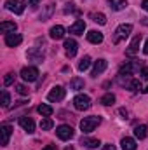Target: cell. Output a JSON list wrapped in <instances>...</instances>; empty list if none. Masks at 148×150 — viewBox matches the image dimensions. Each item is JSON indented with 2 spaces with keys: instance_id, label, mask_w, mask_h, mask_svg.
<instances>
[{
  "instance_id": "obj_1",
  "label": "cell",
  "mask_w": 148,
  "mask_h": 150,
  "mask_svg": "<svg viewBox=\"0 0 148 150\" xmlns=\"http://www.w3.org/2000/svg\"><path fill=\"white\" fill-rule=\"evenodd\" d=\"M99 124H101V117H98V115L84 117V119L80 120V129H82V133H91V131H94Z\"/></svg>"
},
{
  "instance_id": "obj_2",
  "label": "cell",
  "mask_w": 148,
  "mask_h": 150,
  "mask_svg": "<svg viewBox=\"0 0 148 150\" xmlns=\"http://www.w3.org/2000/svg\"><path fill=\"white\" fill-rule=\"evenodd\" d=\"M131 32H132V25H120L117 30H115V35H113V44H118L120 40H124V38H127L131 35Z\"/></svg>"
},
{
  "instance_id": "obj_3",
  "label": "cell",
  "mask_w": 148,
  "mask_h": 150,
  "mask_svg": "<svg viewBox=\"0 0 148 150\" xmlns=\"http://www.w3.org/2000/svg\"><path fill=\"white\" fill-rule=\"evenodd\" d=\"M25 7H26L25 0H7L5 2V9L11 11V12H14V14H23Z\"/></svg>"
},
{
  "instance_id": "obj_4",
  "label": "cell",
  "mask_w": 148,
  "mask_h": 150,
  "mask_svg": "<svg viewBox=\"0 0 148 150\" xmlns=\"http://www.w3.org/2000/svg\"><path fill=\"white\" fill-rule=\"evenodd\" d=\"M73 105L77 110H89L91 108V98L87 94H77L73 98Z\"/></svg>"
},
{
  "instance_id": "obj_5",
  "label": "cell",
  "mask_w": 148,
  "mask_h": 150,
  "mask_svg": "<svg viewBox=\"0 0 148 150\" xmlns=\"http://www.w3.org/2000/svg\"><path fill=\"white\" fill-rule=\"evenodd\" d=\"M56 134H58V138H59V140H63V142L72 140V138H73V127H72V126L63 124V126H59V127L56 129Z\"/></svg>"
},
{
  "instance_id": "obj_6",
  "label": "cell",
  "mask_w": 148,
  "mask_h": 150,
  "mask_svg": "<svg viewBox=\"0 0 148 150\" xmlns=\"http://www.w3.org/2000/svg\"><path fill=\"white\" fill-rule=\"evenodd\" d=\"M38 70L35 67H25L23 70H21V77H23V80H26V82H35L38 79Z\"/></svg>"
},
{
  "instance_id": "obj_7",
  "label": "cell",
  "mask_w": 148,
  "mask_h": 150,
  "mask_svg": "<svg viewBox=\"0 0 148 150\" xmlns=\"http://www.w3.org/2000/svg\"><path fill=\"white\" fill-rule=\"evenodd\" d=\"M65 87H61V86H56V87H52L51 91H49V94H47V100L49 101H61L63 98H65Z\"/></svg>"
},
{
  "instance_id": "obj_8",
  "label": "cell",
  "mask_w": 148,
  "mask_h": 150,
  "mask_svg": "<svg viewBox=\"0 0 148 150\" xmlns=\"http://www.w3.org/2000/svg\"><path fill=\"white\" fill-rule=\"evenodd\" d=\"M77 51H78L77 40H73V38H66V40H65V52H66V58H73L75 54H77Z\"/></svg>"
},
{
  "instance_id": "obj_9",
  "label": "cell",
  "mask_w": 148,
  "mask_h": 150,
  "mask_svg": "<svg viewBox=\"0 0 148 150\" xmlns=\"http://www.w3.org/2000/svg\"><path fill=\"white\" fill-rule=\"evenodd\" d=\"M11 134H12V127L9 124H2L0 127V138H2V145H9V140H11Z\"/></svg>"
},
{
  "instance_id": "obj_10",
  "label": "cell",
  "mask_w": 148,
  "mask_h": 150,
  "mask_svg": "<svg viewBox=\"0 0 148 150\" xmlns=\"http://www.w3.org/2000/svg\"><path fill=\"white\" fill-rule=\"evenodd\" d=\"M140 44H141V35H136V37L132 38V42L129 44V47L125 51V56H134L140 51Z\"/></svg>"
},
{
  "instance_id": "obj_11",
  "label": "cell",
  "mask_w": 148,
  "mask_h": 150,
  "mask_svg": "<svg viewBox=\"0 0 148 150\" xmlns=\"http://www.w3.org/2000/svg\"><path fill=\"white\" fill-rule=\"evenodd\" d=\"M21 42H23V37H21L19 33H16V32L5 35V44H7L9 47H16V45H19Z\"/></svg>"
},
{
  "instance_id": "obj_12",
  "label": "cell",
  "mask_w": 148,
  "mask_h": 150,
  "mask_svg": "<svg viewBox=\"0 0 148 150\" xmlns=\"http://www.w3.org/2000/svg\"><path fill=\"white\" fill-rule=\"evenodd\" d=\"M106 67H108V63H106V59H98V61H94V68H92V72L91 75L92 77H98V75H101L105 70H106Z\"/></svg>"
},
{
  "instance_id": "obj_13",
  "label": "cell",
  "mask_w": 148,
  "mask_h": 150,
  "mask_svg": "<svg viewBox=\"0 0 148 150\" xmlns=\"http://www.w3.org/2000/svg\"><path fill=\"white\" fill-rule=\"evenodd\" d=\"M19 126H21L25 131H28V133H33V131H35V122H33L32 117H21V119H19Z\"/></svg>"
},
{
  "instance_id": "obj_14",
  "label": "cell",
  "mask_w": 148,
  "mask_h": 150,
  "mask_svg": "<svg viewBox=\"0 0 148 150\" xmlns=\"http://www.w3.org/2000/svg\"><path fill=\"white\" fill-rule=\"evenodd\" d=\"M26 56H28L30 59H33V61L40 63V61L44 59V51H42L40 47H32V49L26 52Z\"/></svg>"
},
{
  "instance_id": "obj_15",
  "label": "cell",
  "mask_w": 148,
  "mask_h": 150,
  "mask_svg": "<svg viewBox=\"0 0 148 150\" xmlns=\"http://www.w3.org/2000/svg\"><path fill=\"white\" fill-rule=\"evenodd\" d=\"M84 30H85V21L84 19H77L73 25L70 26V33H73V35H82Z\"/></svg>"
},
{
  "instance_id": "obj_16",
  "label": "cell",
  "mask_w": 148,
  "mask_h": 150,
  "mask_svg": "<svg viewBox=\"0 0 148 150\" xmlns=\"http://www.w3.org/2000/svg\"><path fill=\"white\" fill-rule=\"evenodd\" d=\"M51 38H54V40H61V38L65 37V33H66V30H65V26H61V25H56V26H52L51 28Z\"/></svg>"
},
{
  "instance_id": "obj_17",
  "label": "cell",
  "mask_w": 148,
  "mask_h": 150,
  "mask_svg": "<svg viewBox=\"0 0 148 150\" xmlns=\"http://www.w3.org/2000/svg\"><path fill=\"white\" fill-rule=\"evenodd\" d=\"M138 68H140V63H136V61H129V63H125V65L120 68L118 75H131L134 70H138Z\"/></svg>"
},
{
  "instance_id": "obj_18",
  "label": "cell",
  "mask_w": 148,
  "mask_h": 150,
  "mask_svg": "<svg viewBox=\"0 0 148 150\" xmlns=\"http://www.w3.org/2000/svg\"><path fill=\"white\" fill-rule=\"evenodd\" d=\"M134 136L138 140H145L148 136V124H140L134 127Z\"/></svg>"
},
{
  "instance_id": "obj_19",
  "label": "cell",
  "mask_w": 148,
  "mask_h": 150,
  "mask_svg": "<svg viewBox=\"0 0 148 150\" xmlns=\"http://www.w3.org/2000/svg\"><path fill=\"white\" fill-rule=\"evenodd\" d=\"M87 40L91 44H101L103 42V33L98 32V30H91V32H87Z\"/></svg>"
},
{
  "instance_id": "obj_20",
  "label": "cell",
  "mask_w": 148,
  "mask_h": 150,
  "mask_svg": "<svg viewBox=\"0 0 148 150\" xmlns=\"http://www.w3.org/2000/svg\"><path fill=\"white\" fill-rule=\"evenodd\" d=\"M80 145H84V147H87V149H96V147H99L101 143H99V140H96V138H87V136H82Z\"/></svg>"
},
{
  "instance_id": "obj_21",
  "label": "cell",
  "mask_w": 148,
  "mask_h": 150,
  "mask_svg": "<svg viewBox=\"0 0 148 150\" xmlns=\"http://www.w3.org/2000/svg\"><path fill=\"white\" fill-rule=\"evenodd\" d=\"M108 5L111 11H122L127 7V0H108Z\"/></svg>"
},
{
  "instance_id": "obj_22",
  "label": "cell",
  "mask_w": 148,
  "mask_h": 150,
  "mask_svg": "<svg viewBox=\"0 0 148 150\" xmlns=\"http://www.w3.org/2000/svg\"><path fill=\"white\" fill-rule=\"evenodd\" d=\"M120 145H122V150H136V140H132V138H122V142H120Z\"/></svg>"
},
{
  "instance_id": "obj_23",
  "label": "cell",
  "mask_w": 148,
  "mask_h": 150,
  "mask_svg": "<svg viewBox=\"0 0 148 150\" xmlns=\"http://www.w3.org/2000/svg\"><path fill=\"white\" fill-rule=\"evenodd\" d=\"M16 23H12V21H4L2 25H0V30H2V33H12V32H16Z\"/></svg>"
},
{
  "instance_id": "obj_24",
  "label": "cell",
  "mask_w": 148,
  "mask_h": 150,
  "mask_svg": "<svg viewBox=\"0 0 148 150\" xmlns=\"http://www.w3.org/2000/svg\"><path fill=\"white\" fill-rule=\"evenodd\" d=\"M84 79H80V77H73L72 79V82H70V89L72 91H80V89H84Z\"/></svg>"
},
{
  "instance_id": "obj_25",
  "label": "cell",
  "mask_w": 148,
  "mask_h": 150,
  "mask_svg": "<svg viewBox=\"0 0 148 150\" xmlns=\"http://www.w3.org/2000/svg\"><path fill=\"white\" fill-rule=\"evenodd\" d=\"M99 103H101V105H105V107H110V105H113V103H115V94L106 93L105 96H101V98H99Z\"/></svg>"
},
{
  "instance_id": "obj_26",
  "label": "cell",
  "mask_w": 148,
  "mask_h": 150,
  "mask_svg": "<svg viewBox=\"0 0 148 150\" xmlns=\"http://www.w3.org/2000/svg\"><path fill=\"white\" fill-rule=\"evenodd\" d=\"M37 112L42 115V117H49V115H52V107L51 105H38L37 107Z\"/></svg>"
},
{
  "instance_id": "obj_27",
  "label": "cell",
  "mask_w": 148,
  "mask_h": 150,
  "mask_svg": "<svg viewBox=\"0 0 148 150\" xmlns=\"http://www.w3.org/2000/svg\"><path fill=\"white\" fill-rule=\"evenodd\" d=\"M52 12H54V4H47V5H45V11L40 14V21H47Z\"/></svg>"
},
{
  "instance_id": "obj_28",
  "label": "cell",
  "mask_w": 148,
  "mask_h": 150,
  "mask_svg": "<svg viewBox=\"0 0 148 150\" xmlns=\"http://www.w3.org/2000/svg\"><path fill=\"white\" fill-rule=\"evenodd\" d=\"M94 23H99V25H106V16L105 14H101V12H91V16H89Z\"/></svg>"
},
{
  "instance_id": "obj_29",
  "label": "cell",
  "mask_w": 148,
  "mask_h": 150,
  "mask_svg": "<svg viewBox=\"0 0 148 150\" xmlns=\"http://www.w3.org/2000/svg\"><path fill=\"white\" fill-rule=\"evenodd\" d=\"M127 89H131L132 93H136V91H140L141 89V84H140V80H134V79H129L125 84H124Z\"/></svg>"
},
{
  "instance_id": "obj_30",
  "label": "cell",
  "mask_w": 148,
  "mask_h": 150,
  "mask_svg": "<svg viewBox=\"0 0 148 150\" xmlns=\"http://www.w3.org/2000/svg\"><path fill=\"white\" fill-rule=\"evenodd\" d=\"M52 126H54V122H52V119H49V117H44V119L40 120V127H42V131H49Z\"/></svg>"
},
{
  "instance_id": "obj_31",
  "label": "cell",
  "mask_w": 148,
  "mask_h": 150,
  "mask_svg": "<svg viewBox=\"0 0 148 150\" xmlns=\"http://www.w3.org/2000/svg\"><path fill=\"white\" fill-rule=\"evenodd\" d=\"M89 65H91V58H89V56H84V58L80 59V63H78V70L84 72V70L89 68Z\"/></svg>"
},
{
  "instance_id": "obj_32",
  "label": "cell",
  "mask_w": 148,
  "mask_h": 150,
  "mask_svg": "<svg viewBox=\"0 0 148 150\" xmlns=\"http://www.w3.org/2000/svg\"><path fill=\"white\" fill-rule=\"evenodd\" d=\"M9 105H11V96H9V93L4 89V91H2V107L7 108Z\"/></svg>"
},
{
  "instance_id": "obj_33",
  "label": "cell",
  "mask_w": 148,
  "mask_h": 150,
  "mask_svg": "<svg viewBox=\"0 0 148 150\" xmlns=\"http://www.w3.org/2000/svg\"><path fill=\"white\" fill-rule=\"evenodd\" d=\"M14 77H16V74H12V72L5 74V77H4V86H11L14 82Z\"/></svg>"
},
{
  "instance_id": "obj_34",
  "label": "cell",
  "mask_w": 148,
  "mask_h": 150,
  "mask_svg": "<svg viewBox=\"0 0 148 150\" xmlns=\"http://www.w3.org/2000/svg\"><path fill=\"white\" fill-rule=\"evenodd\" d=\"M16 91H18L21 96H26V94H28V87H26V86H23V84H19V86L16 87Z\"/></svg>"
},
{
  "instance_id": "obj_35",
  "label": "cell",
  "mask_w": 148,
  "mask_h": 150,
  "mask_svg": "<svg viewBox=\"0 0 148 150\" xmlns=\"http://www.w3.org/2000/svg\"><path fill=\"white\" fill-rule=\"evenodd\" d=\"M141 77H143L145 80H148V67H143V68H141Z\"/></svg>"
},
{
  "instance_id": "obj_36",
  "label": "cell",
  "mask_w": 148,
  "mask_h": 150,
  "mask_svg": "<svg viewBox=\"0 0 148 150\" xmlns=\"http://www.w3.org/2000/svg\"><path fill=\"white\" fill-rule=\"evenodd\" d=\"M103 150H117V149H115V145L108 143V145H105V147H103Z\"/></svg>"
},
{
  "instance_id": "obj_37",
  "label": "cell",
  "mask_w": 148,
  "mask_h": 150,
  "mask_svg": "<svg viewBox=\"0 0 148 150\" xmlns=\"http://www.w3.org/2000/svg\"><path fill=\"white\" fill-rule=\"evenodd\" d=\"M141 7H143V11L148 12V0H143V2H141Z\"/></svg>"
},
{
  "instance_id": "obj_38",
  "label": "cell",
  "mask_w": 148,
  "mask_h": 150,
  "mask_svg": "<svg viewBox=\"0 0 148 150\" xmlns=\"http://www.w3.org/2000/svg\"><path fill=\"white\" fill-rule=\"evenodd\" d=\"M44 150H58V147H56V145H47Z\"/></svg>"
},
{
  "instance_id": "obj_39",
  "label": "cell",
  "mask_w": 148,
  "mask_h": 150,
  "mask_svg": "<svg viewBox=\"0 0 148 150\" xmlns=\"http://www.w3.org/2000/svg\"><path fill=\"white\" fill-rule=\"evenodd\" d=\"M120 115L125 119V117H127V110H125V108H120Z\"/></svg>"
},
{
  "instance_id": "obj_40",
  "label": "cell",
  "mask_w": 148,
  "mask_h": 150,
  "mask_svg": "<svg viewBox=\"0 0 148 150\" xmlns=\"http://www.w3.org/2000/svg\"><path fill=\"white\" fill-rule=\"evenodd\" d=\"M143 52H145V54H148V38H147V42H145V47H143Z\"/></svg>"
},
{
  "instance_id": "obj_41",
  "label": "cell",
  "mask_w": 148,
  "mask_h": 150,
  "mask_svg": "<svg viewBox=\"0 0 148 150\" xmlns=\"http://www.w3.org/2000/svg\"><path fill=\"white\" fill-rule=\"evenodd\" d=\"M38 2H42V0H30V5H37Z\"/></svg>"
},
{
  "instance_id": "obj_42",
  "label": "cell",
  "mask_w": 148,
  "mask_h": 150,
  "mask_svg": "<svg viewBox=\"0 0 148 150\" xmlns=\"http://www.w3.org/2000/svg\"><path fill=\"white\" fill-rule=\"evenodd\" d=\"M141 23H143L145 26H148V18H143V19H141Z\"/></svg>"
},
{
  "instance_id": "obj_43",
  "label": "cell",
  "mask_w": 148,
  "mask_h": 150,
  "mask_svg": "<svg viewBox=\"0 0 148 150\" xmlns=\"http://www.w3.org/2000/svg\"><path fill=\"white\" fill-rule=\"evenodd\" d=\"M65 150H75V149H73V147H72V145H70V147H66V149H65Z\"/></svg>"
},
{
  "instance_id": "obj_44",
  "label": "cell",
  "mask_w": 148,
  "mask_h": 150,
  "mask_svg": "<svg viewBox=\"0 0 148 150\" xmlns=\"http://www.w3.org/2000/svg\"><path fill=\"white\" fill-rule=\"evenodd\" d=\"M143 93H148V86L145 87V89H143Z\"/></svg>"
}]
</instances>
